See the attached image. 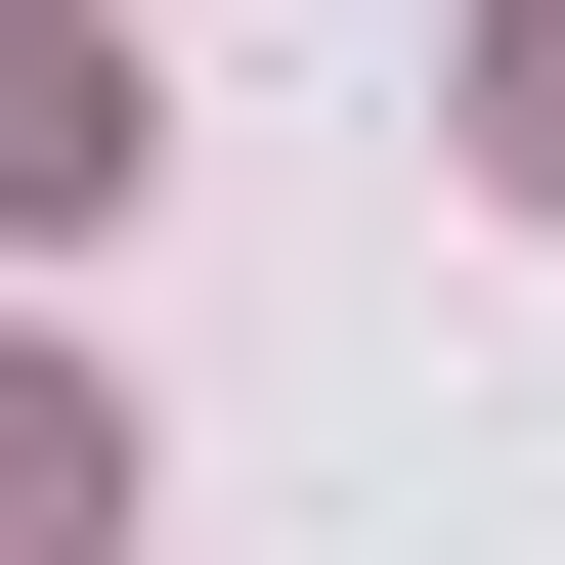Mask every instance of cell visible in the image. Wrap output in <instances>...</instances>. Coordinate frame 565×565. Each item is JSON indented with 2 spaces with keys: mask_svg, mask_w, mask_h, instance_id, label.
Returning a JSON list of instances; mask_svg holds the SVG:
<instances>
[{
  "mask_svg": "<svg viewBox=\"0 0 565 565\" xmlns=\"http://www.w3.org/2000/svg\"><path fill=\"white\" fill-rule=\"evenodd\" d=\"M174 174V87H131V0H0V217H131Z\"/></svg>",
  "mask_w": 565,
  "mask_h": 565,
  "instance_id": "cell-1",
  "label": "cell"
},
{
  "mask_svg": "<svg viewBox=\"0 0 565 565\" xmlns=\"http://www.w3.org/2000/svg\"><path fill=\"white\" fill-rule=\"evenodd\" d=\"M0 565H131V392L87 349H0Z\"/></svg>",
  "mask_w": 565,
  "mask_h": 565,
  "instance_id": "cell-2",
  "label": "cell"
},
{
  "mask_svg": "<svg viewBox=\"0 0 565 565\" xmlns=\"http://www.w3.org/2000/svg\"><path fill=\"white\" fill-rule=\"evenodd\" d=\"M479 174H522V217H565V0H522V44H479Z\"/></svg>",
  "mask_w": 565,
  "mask_h": 565,
  "instance_id": "cell-3",
  "label": "cell"
}]
</instances>
